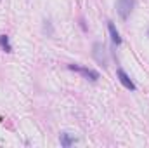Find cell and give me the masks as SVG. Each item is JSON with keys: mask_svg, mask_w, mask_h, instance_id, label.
<instances>
[{"mask_svg": "<svg viewBox=\"0 0 149 148\" xmlns=\"http://www.w3.org/2000/svg\"><path fill=\"white\" fill-rule=\"evenodd\" d=\"M92 56H94V59L101 65V66H108V51H106V47H104V44H101V42H95L94 45H92Z\"/></svg>", "mask_w": 149, "mask_h": 148, "instance_id": "6da1fadb", "label": "cell"}, {"mask_svg": "<svg viewBox=\"0 0 149 148\" xmlns=\"http://www.w3.org/2000/svg\"><path fill=\"white\" fill-rule=\"evenodd\" d=\"M134 5H135V0H118L116 2V12H118V16L123 21L128 19V16L134 11Z\"/></svg>", "mask_w": 149, "mask_h": 148, "instance_id": "7a4b0ae2", "label": "cell"}, {"mask_svg": "<svg viewBox=\"0 0 149 148\" xmlns=\"http://www.w3.org/2000/svg\"><path fill=\"white\" fill-rule=\"evenodd\" d=\"M70 70H74V72H78V73H81L83 77H87L88 80H92V82H95L97 78H99V73L95 72V70H90V68H85V66H78V65H70L68 66Z\"/></svg>", "mask_w": 149, "mask_h": 148, "instance_id": "3957f363", "label": "cell"}, {"mask_svg": "<svg viewBox=\"0 0 149 148\" xmlns=\"http://www.w3.org/2000/svg\"><path fill=\"white\" fill-rule=\"evenodd\" d=\"M116 75H118V80L121 82V85L125 87V89H128V91H135L137 87H135V84L132 82V78L128 77V75L125 73L121 68H118V72H116Z\"/></svg>", "mask_w": 149, "mask_h": 148, "instance_id": "277c9868", "label": "cell"}, {"mask_svg": "<svg viewBox=\"0 0 149 148\" xmlns=\"http://www.w3.org/2000/svg\"><path fill=\"white\" fill-rule=\"evenodd\" d=\"M108 30H109V35H111L113 44H114V45H120V44H121V37H120V33H118L116 26L113 25L111 21H108Z\"/></svg>", "mask_w": 149, "mask_h": 148, "instance_id": "5b68a950", "label": "cell"}, {"mask_svg": "<svg viewBox=\"0 0 149 148\" xmlns=\"http://www.w3.org/2000/svg\"><path fill=\"white\" fill-rule=\"evenodd\" d=\"M59 141H61V145H63L64 148H68V147H71V145H74V143H76V138H73L70 132H61Z\"/></svg>", "mask_w": 149, "mask_h": 148, "instance_id": "8992f818", "label": "cell"}, {"mask_svg": "<svg viewBox=\"0 0 149 148\" xmlns=\"http://www.w3.org/2000/svg\"><path fill=\"white\" fill-rule=\"evenodd\" d=\"M0 47H2V51H5V52H12V45H10L7 35H0Z\"/></svg>", "mask_w": 149, "mask_h": 148, "instance_id": "52a82bcc", "label": "cell"}, {"mask_svg": "<svg viewBox=\"0 0 149 148\" xmlns=\"http://www.w3.org/2000/svg\"><path fill=\"white\" fill-rule=\"evenodd\" d=\"M43 32H45L49 37H52V35H54V28H52V23H50L49 19H45V21H43Z\"/></svg>", "mask_w": 149, "mask_h": 148, "instance_id": "ba28073f", "label": "cell"}, {"mask_svg": "<svg viewBox=\"0 0 149 148\" xmlns=\"http://www.w3.org/2000/svg\"><path fill=\"white\" fill-rule=\"evenodd\" d=\"M148 37H149V30H148Z\"/></svg>", "mask_w": 149, "mask_h": 148, "instance_id": "9c48e42d", "label": "cell"}]
</instances>
